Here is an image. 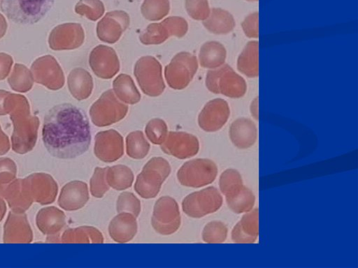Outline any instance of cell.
I'll return each instance as SVG.
<instances>
[{
  "instance_id": "15",
  "label": "cell",
  "mask_w": 358,
  "mask_h": 268,
  "mask_svg": "<svg viewBox=\"0 0 358 268\" xmlns=\"http://www.w3.org/2000/svg\"><path fill=\"white\" fill-rule=\"evenodd\" d=\"M231 116V109L223 98H215L203 107L198 117L199 128L207 133L220 131Z\"/></svg>"
},
{
  "instance_id": "22",
  "label": "cell",
  "mask_w": 358,
  "mask_h": 268,
  "mask_svg": "<svg viewBox=\"0 0 358 268\" xmlns=\"http://www.w3.org/2000/svg\"><path fill=\"white\" fill-rule=\"evenodd\" d=\"M90 200L87 183L73 181L67 183L62 189L59 204L66 211H76L83 208Z\"/></svg>"
},
{
  "instance_id": "32",
  "label": "cell",
  "mask_w": 358,
  "mask_h": 268,
  "mask_svg": "<svg viewBox=\"0 0 358 268\" xmlns=\"http://www.w3.org/2000/svg\"><path fill=\"white\" fill-rule=\"evenodd\" d=\"M225 198L228 207L236 214L248 213L255 204L253 192L245 186L235 193L225 196Z\"/></svg>"
},
{
  "instance_id": "23",
  "label": "cell",
  "mask_w": 358,
  "mask_h": 268,
  "mask_svg": "<svg viewBox=\"0 0 358 268\" xmlns=\"http://www.w3.org/2000/svg\"><path fill=\"white\" fill-rule=\"evenodd\" d=\"M36 222L40 232L50 238L58 237L64 229L66 218L64 211L59 208L48 207L38 211Z\"/></svg>"
},
{
  "instance_id": "39",
  "label": "cell",
  "mask_w": 358,
  "mask_h": 268,
  "mask_svg": "<svg viewBox=\"0 0 358 268\" xmlns=\"http://www.w3.org/2000/svg\"><path fill=\"white\" fill-rule=\"evenodd\" d=\"M228 230L227 225L221 221H212L208 223L203 232V239L206 244H222L227 237Z\"/></svg>"
},
{
  "instance_id": "21",
  "label": "cell",
  "mask_w": 358,
  "mask_h": 268,
  "mask_svg": "<svg viewBox=\"0 0 358 268\" xmlns=\"http://www.w3.org/2000/svg\"><path fill=\"white\" fill-rule=\"evenodd\" d=\"M34 234L24 213L11 211L4 225L5 244H31Z\"/></svg>"
},
{
  "instance_id": "3",
  "label": "cell",
  "mask_w": 358,
  "mask_h": 268,
  "mask_svg": "<svg viewBox=\"0 0 358 268\" xmlns=\"http://www.w3.org/2000/svg\"><path fill=\"white\" fill-rule=\"evenodd\" d=\"M55 0H0L6 17L14 23L34 24L44 18Z\"/></svg>"
},
{
  "instance_id": "8",
  "label": "cell",
  "mask_w": 358,
  "mask_h": 268,
  "mask_svg": "<svg viewBox=\"0 0 358 268\" xmlns=\"http://www.w3.org/2000/svg\"><path fill=\"white\" fill-rule=\"evenodd\" d=\"M199 64L196 56L188 52H181L165 67V79L168 86L174 90H183L194 79Z\"/></svg>"
},
{
  "instance_id": "28",
  "label": "cell",
  "mask_w": 358,
  "mask_h": 268,
  "mask_svg": "<svg viewBox=\"0 0 358 268\" xmlns=\"http://www.w3.org/2000/svg\"><path fill=\"white\" fill-rule=\"evenodd\" d=\"M259 41L251 40L239 55L237 68L239 72L250 78L259 75Z\"/></svg>"
},
{
  "instance_id": "50",
  "label": "cell",
  "mask_w": 358,
  "mask_h": 268,
  "mask_svg": "<svg viewBox=\"0 0 358 268\" xmlns=\"http://www.w3.org/2000/svg\"><path fill=\"white\" fill-rule=\"evenodd\" d=\"M10 172L17 174V166L10 158H0V173Z\"/></svg>"
},
{
  "instance_id": "34",
  "label": "cell",
  "mask_w": 358,
  "mask_h": 268,
  "mask_svg": "<svg viewBox=\"0 0 358 268\" xmlns=\"http://www.w3.org/2000/svg\"><path fill=\"white\" fill-rule=\"evenodd\" d=\"M106 179L110 187L117 191L130 188L134 181V174L130 168L124 165L108 167Z\"/></svg>"
},
{
  "instance_id": "2",
  "label": "cell",
  "mask_w": 358,
  "mask_h": 268,
  "mask_svg": "<svg viewBox=\"0 0 358 268\" xmlns=\"http://www.w3.org/2000/svg\"><path fill=\"white\" fill-rule=\"evenodd\" d=\"M4 109L13 125V151L20 154L31 151L37 142L40 121L31 114L27 98L23 95L9 92L6 97Z\"/></svg>"
},
{
  "instance_id": "36",
  "label": "cell",
  "mask_w": 358,
  "mask_h": 268,
  "mask_svg": "<svg viewBox=\"0 0 358 268\" xmlns=\"http://www.w3.org/2000/svg\"><path fill=\"white\" fill-rule=\"evenodd\" d=\"M170 36L171 35L169 28L163 20L160 23L149 24L141 34L139 40L144 45H159L164 43Z\"/></svg>"
},
{
  "instance_id": "24",
  "label": "cell",
  "mask_w": 358,
  "mask_h": 268,
  "mask_svg": "<svg viewBox=\"0 0 358 268\" xmlns=\"http://www.w3.org/2000/svg\"><path fill=\"white\" fill-rule=\"evenodd\" d=\"M138 231L136 218L131 214L120 213L109 224L110 237L118 244H126L132 241Z\"/></svg>"
},
{
  "instance_id": "46",
  "label": "cell",
  "mask_w": 358,
  "mask_h": 268,
  "mask_svg": "<svg viewBox=\"0 0 358 268\" xmlns=\"http://www.w3.org/2000/svg\"><path fill=\"white\" fill-rule=\"evenodd\" d=\"M164 21L167 25L171 36L181 38L189 31V24L184 18L180 17H170L165 19Z\"/></svg>"
},
{
  "instance_id": "51",
  "label": "cell",
  "mask_w": 358,
  "mask_h": 268,
  "mask_svg": "<svg viewBox=\"0 0 358 268\" xmlns=\"http://www.w3.org/2000/svg\"><path fill=\"white\" fill-rule=\"evenodd\" d=\"M10 149V143L8 135L3 131L0 126V156L6 154Z\"/></svg>"
},
{
  "instance_id": "43",
  "label": "cell",
  "mask_w": 358,
  "mask_h": 268,
  "mask_svg": "<svg viewBox=\"0 0 358 268\" xmlns=\"http://www.w3.org/2000/svg\"><path fill=\"white\" fill-rule=\"evenodd\" d=\"M117 209L120 214H131L137 218L140 215L141 210V202L134 193L124 192L119 196L117 202Z\"/></svg>"
},
{
  "instance_id": "7",
  "label": "cell",
  "mask_w": 358,
  "mask_h": 268,
  "mask_svg": "<svg viewBox=\"0 0 358 268\" xmlns=\"http://www.w3.org/2000/svg\"><path fill=\"white\" fill-rule=\"evenodd\" d=\"M128 106L121 102L112 89L104 92L92 105L90 111L92 123L98 128H105L125 118Z\"/></svg>"
},
{
  "instance_id": "25",
  "label": "cell",
  "mask_w": 358,
  "mask_h": 268,
  "mask_svg": "<svg viewBox=\"0 0 358 268\" xmlns=\"http://www.w3.org/2000/svg\"><path fill=\"white\" fill-rule=\"evenodd\" d=\"M229 133H230L232 143L241 149L252 147L257 139L256 124L253 121L247 118H239L234 121Z\"/></svg>"
},
{
  "instance_id": "31",
  "label": "cell",
  "mask_w": 358,
  "mask_h": 268,
  "mask_svg": "<svg viewBox=\"0 0 358 268\" xmlns=\"http://www.w3.org/2000/svg\"><path fill=\"white\" fill-rule=\"evenodd\" d=\"M63 244H93L104 243L103 234L92 227H80L66 230L61 238Z\"/></svg>"
},
{
  "instance_id": "12",
  "label": "cell",
  "mask_w": 358,
  "mask_h": 268,
  "mask_svg": "<svg viewBox=\"0 0 358 268\" xmlns=\"http://www.w3.org/2000/svg\"><path fill=\"white\" fill-rule=\"evenodd\" d=\"M34 81L51 91H59L64 87V70L52 55L37 59L31 68Z\"/></svg>"
},
{
  "instance_id": "16",
  "label": "cell",
  "mask_w": 358,
  "mask_h": 268,
  "mask_svg": "<svg viewBox=\"0 0 358 268\" xmlns=\"http://www.w3.org/2000/svg\"><path fill=\"white\" fill-rule=\"evenodd\" d=\"M90 66L99 78L110 80L120 70V62L115 50L106 45L96 47L90 55Z\"/></svg>"
},
{
  "instance_id": "53",
  "label": "cell",
  "mask_w": 358,
  "mask_h": 268,
  "mask_svg": "<svg viewBox=\"0 0 358 268\" xmlns=\"http://www.w3.org/2000/svg\"><path fill=\"white\" fill-rule=\"evenodd\" d=\"M8 23L6 17L0 13V39L3 38L7 33Z\"/></svg>"
},
{
  "instance_id": "17",
  "label": "cell",
  "mask_w": 358,
  "mask_h": 268,
  "mask_svg": "<svg viewBox=\"0 0 358 268\" xmlns=\"http://www.w3.org/2000/svg\"><path fill=\"white\" fill-rule=\"evenodd\" d=\"M24 179L34 202L48 205L55 202L58 195L59 186L51 175L36 173Z\"/></svg>"
},
{
  "instance_id": "4",
  "label": "cell",
  "mask_w": 358,
  "mask_h": 268,
  "mask_svg": "<svg viewBox=\"0 0 358 268\" xmlns=\"http://www.w3.org/2000/svg\"><path fill=\"white\" fill-rule=\"evenodd\" d=\"M206 84L209 91L232 98H241L248 91L245 80L228 64L209 70L206 75Z\"/></svg>"
},
{
  "instance_id": "42",
  "label": "cell",
  "mask_w": 358,
  "mask_h": 268,
  "mask_svg": "<svg viewBox=\"0 0 358 268\" xmlns=\"http://www.w3.org/2000/svg\"><path fill=\"white\" fill-rule=\"evenodd\" d=\"M108 168V167L104 168L96 167L95 168L93 177L90 181L91 193L95 198H103L110 189L106 179Z\"/></svg>"
},
{
  "instance_id": "45",
  "label": "cell",
  "mask_w": 358,
  "mask_h": 268,
  "mask_svg": "<svg viewBox=\"0 0 358 268\" xmlns=\"http://www.w3.org/2000/svg\"><path fill=\"white\" fill-rule=\"evenodd\" d=\"M239 222L243 232L250 236L259 237V209H252L246 213Z\"/></svg>"
},
{
  "instance_id": "9",
  "label": "cell",
  "mask_w": 358,
  "mask_h": 268,
  "mask_svg": "<svg viewBox=\"0 0 358 268\" xmlns=\"http://www.w3.org/2000/svg\"><path fill=\"white\" fill-rule=\"evenodd\" d=\"M218 168L209 159H196L186 162L178 172L180 184L199 188L211 184L217 179Z\"/></svg>"
},
{
  "instance_id": "5",
  "label": "cell",
  "mask_w": 358,
  "mask_h": 268,
  "mask_svg": "<svg viewBox=\"0 0 358 268\" xmlns=\"http://www.w3.org/2000/svg\"><path fill=\"white\" fill-rule=\"evenodd\" d=\"M171 166L162 158L151 159L138 174L135 184L136 192L143 199L155 198L159 193L163 183L171 174Z\"/></svg>"
},
{
  "instance_id": "1",
  "label": "cell",
  "mask_w": 358,
  "mask_h": 268,
  "mask_svg": "<svg viewBox=\"0 0 358 268\" xmlns=\"http://www.w3.org/2000/svg\"><path fill=\"white\" fill-rule=\"evenodd\" d=\"M43 142L52 156L69 160L87 152L92 142L90 124L87 114L71 104L52 107L45 117Z\"/></svg>"
},
{
  "instance_id": "29",
  "label": "cell",
  "mask_w": 358,
  "mask_h": 268,
  "mask_svg": "<svg viewBox=\"0 0 358 268\" xmlns=\"http://www.w3.org/2000/svg\"><path fill=\"white\" fill-rule=\"evenodd\" d=\"M226 58V49L218 41L206 42L199 54L200 66L205 68H217L224 64Z\"/></svg>"
},
{
  "instance_id": "26",
  "label": "cell",
  "mask_w": 358,
  "mask_h": 268,
  "mask_svg": "<svg viewBox=\"0 0 358 268\" xmlns=\"http://www.w3.org/2000/svg\"><path fill=\"white\" fill-rule=\"evenodd\" d=\"M69 92L78 101L87 100L94 89V80L87 70L78 67L71 70L67 78Z\"/></svg>"
},
{
  "instance_id": "27",
  "label": "cell",
  "mask_w": 358,
  "mask_h": 268,
  "mask_svg": "<svg viewBox=\"0 0 358 268\" xmlns=\"http://www.w3.org/2000/svg\"><path fill=\"white\" fill-rule=\"evenodd\" d=\"M203 26L211 34L227 35L231 33L236 27L232 14L220 8L210 9V16L203 21Z\"/></svg>"
},
{
  "instance_id": "11",
  "label": "cell",
  "mask_w": 358,
  "mask_h": 268,
  "mask_svg": "<svg viewBox=\"0 0 358 268\" xmlns=\"http://www.w3.org/2000/svg\"><path fill=\"white\" fill-rule=\"evenodd\" d=\"M151 223L155 231L162 235L176 233L181 225L177 202L169 196L162 197L155 204Z\"/></svg>"
},
{
  "instance_id": "54",
  "label": "cell",
  "mask_w": 358,
  "mask_h": 268,
  "mask_svg": "<svg viewBox=\"0 0 358 268\" xmlns=\"http://www.w3.org/2000/svg\"><path fill=\"white\" fill-rule=\"evenodd\" d=\"M9 91L0 90V116H6L4 109V102Z\"/></svg>"
},
{
  "instance_id": "33",
  "label": "cell",
  "mask_w": 358,
  "mask_h": 268,
  "mask_svg": "<svg viewBox=\"0 0 358 268\" xmlns=\"http://www.w3.org/2000/svg\"><path fill=\"white\" fill-rule=\"evenodd\" d=\"M34 82L31 70L21 64L14 65L8 78L10 89L19 93L30 91L33 89Z\"/></svg>"
},
{
  "instance_id": "41",
  "label": "cell",
  "mask_w": 358,
  "mask_h": 268,
  "mask_svg": "<svg viewBox=\"0 0 358 268\" xmlns=\"http://www.w3.org/2000/svg\"><path fill=\"white\" fill-rule=\"evenodd\" d=\"M145 133L153 144L162 145L168 135L166 123L161 119H153L148 123Z\"/></svg>"
},
{
  "instance_id": "48",
  "label": "cell",
  "mask_w": 358,
  "mask_h": 268,
  "mask_svg": "<svg viewBox=\"0 0 358 268\" xmlns=\"http://www.w3.org/2000/svg\"><path fill=\"white\" fill-rule=\"evenodd\" d=\"M232 241L235 244H255L259 237H252L243 231L240 222H238L234 227L231 233Z\"/></svg>"
},
{
  "instance_id": "18",
  "label": "cell",
  "mask_w": 358,
  "mask_h": 268,
  "mask_svg": "<svg viewBox=\"0 0 358 268\" xmlns=\"http://www.w3.org/2000/svg\"><path fill=\"white\" fill-rule=\"evenodd\" d=\"M162 149L178 159H188L197 154L199 142L194 135L185 132H169L162 144Z\"/></svg>"
},
{
  "instance_id": "38",
  "label": "cell",
  "mask_w": 358,
  "mask_h": 268,
  "mask_svg": "<svg viewBox=\"0 0 358 268\" xmlns=\"http://www.w3.org/2000/svg\"><path fill=\"white\" fill-rule=\"evenodd\" d=\"M75 11L79 15L96 22L104 15L106 8L101 0H80Z\"/></svg>"
},
{
  "instance_id": "44",
  "label": "cell",
  "mask_w": 358,
  "mask_h": 268,
  "mask_svg": "<svg viewBox=\"0 0 358 268\" xmlns=\"http://www.w3.org/2000/svg\"><path fill=\"white\" fill-rule=\"evenodd\" d=\"M185 7L189 16L196 21H204L210 16L208 0H185Z\"/></svg>"
},
{
  "instance_id": "13",
  "label": "cell",
  "mask_w": 358,
  "mask_h": 268,
  "mask_svg": "<svg viewBox=\"0 0 358 268\" xmlns=\"http://www.w3.org/2000/svg\"><path fill=\"white\" fill-rule=\"evenodd\" d=\"M85 32L79 23H65L58 25L51 31L48 43L54 51L74 50L84 43Z\"/></svg>"
},
{
  "instance_id": "19",
  "label": "cell",
  "mask_w": 358,
  "mask_h": 268,
  "mask_svg": "<svg viewBox=\"0 0 358 268\" xmlns=\"http://www.w3.org/2000/svg\"><path fill=\"white\" fill-rule=\"evenodd\" d=\"M94 154L104 163H113L124 154V139L117 131L99 132L95 136Z\"/></svg>"
},
{
  "instance_id": "30",
  "label": "cell",
  "mask_w": 358,
  "mask_h": 268,
  "mask_svg": "<svg viewBox=\"0 0 358 268\" xmlns=\"http://www.w3.org/2000/svg\"><path fill=\"white\" fill-rule=\"evenodd\" d=\"M113 91L119 100L127 105H136L141 96L131 76L120 75L113 82Z\"/></svg>"
},
{
  "instance_id": "20",
  "label": "cell",
  "mask_w": 358,
  "mask_h": 268,
  "mask_svg": "<svg viewBox=\"0 0 358 268\" xmlns=\"http://www.w3.org/2000/svg\"><path fill=\"white\" fill-rule=\"evenodd\" d=\"M0 197H3L15 213H25L34 203L24 179L0 181Z\"/></svg>"
},
{
  "instance_id": "14",
  "label": "cell",
  "mask_w": 358,
  "mask_h": 268,
  "mask_svg": "<svg viewBox=\"0 0 358 268\" xmlns=\"http://www.w3.org/2000/svg\"><path fill=\"white\" fill-rule=\"evenodd\" d=\"M130 24V16L125 11H110L96 25L97 37L105 43L115 44L127 30Z\"/></svg>"
},
{
  "instance_id": "10",
  "label": "cell",
  "mask_w": 358,
  "mask_h": 268,
  "mask_svg": "<svg viewBox=\"0 0 358 268\" xmlns=\"http://www.w3.org/2000/svg\"><path fill=\"white\" fill-rule=\"evenodd\" d=\"M223 204L222 195L214 187L189 194L184 199L182 207L184 214L194 218H201L216 213Z\"/></svg>"
},
{
  "instance_id": "55",
  "label": "cell",
  "mask_w": 358,
  "mask_h": 268,
  "mask_svg": "<svg viewBox=\"0 0 358 268\" xmlns=\"http://www.w3.org/2000/svg\"><path fill=\"white\" fill-rule=\"evenodd\" d=\"M7 207L5 201L0 197V222H1L6 214Z\"/></svg>"
},
{
  "instance_id": "6",
  "label": "cell",
  "mask_w": 358,
  "mask_h": 268,
  "mask_svg": "<svg viewBox=\"0 0 358 268\" xmlns=\"http://www.w3.org/2000/svg\"><path fill=\"white\" fill-rule=\"evenodd\" d=\"M162 66L152 56H144L135 64L134 75L143 93L150 96H161L166 89Z\"/></svg>"
},
{
  "instance_id": "49",
  "label": "cell",
  "mask_w": 358,
  "mask_h": 268,
  "mask_svg": "<svg viewBox=\"0 0 358 268\" xmlns=\"http://www.w3.org/2000/svg\"><path fill=\"white\" fill-rule=\"evenodd\" d=\"M13 60L7 53L0 52V80H4L11 72Z\"/></svg>"
},
{
  "instance_id": "56",
  "label": "cell",
  "mask_w": 358,
  "mask_h": 268,
  "mask_svg": "<svg viewBox=\"0 0 358 268\" xmlns=\"http://www.w3.org/2000/svg\"><path fill=\"white\" fill-rule=\"evenodd\" d=\"M246 1H249V2H257V1H259V0H246Z\"/></svg>"
},
{
  "instance_id": "52",
  "label": "cell",
  "mask_w": 358,
  "mask_h": 268,
  "mask_svg": "<svg viewBox=\"0 0 358 268\" xmlns=\"http://www.w3.org/2000/svg\"><path fill=\"white\" fill-rule=\"evenodd\" d=\"M252 117L256 120H259V97H256L252 100L250 106Z\"/></svg>"
},
{
  "instance_id": "37",
  "label": "cell",
  "mask_w": 358,
  "mask_h": 268,
  "mask_svg": "<svg viewBox=\"0 0 358 268\" xmlns=\"http://www.w3.org/2000/svg\"><path fill=\"white\" fill-rule=\"evenodd\" d=\"M169 11V0H144L141 7L143 17L150 22L162 20Z\"/></svg>"
},
{
  "instance_id": "40",
  "label": "cell",
  "mask_w": 358,
  "mask_h": 268,
  "mask_svg": "<svg viewBox=\"0 0 358 268\" xmlns=\"http://www.w3.org/2000/svg\"><path fill=\"white\" fill-rule=\"evenodd\" d=\"M243 186L241 175L235 169H227L220 177V188L225 196L235 193Z\"/></svg>"
},
{
  "instance_id": "47",
  "label": "cell",
  "mask_w": 358,
  "mask_h": 268,
  "mask_svg": "<svg viewBox=\"0 0 358 268\" xmlns=\"http://www.w3.org/2000/svg\"><path fill=\"white\" fill-rule=\"evenodd\" d=\"M259 12H254L243 21L241 27L243 33L250 38H257L259 37Z\"/></svg>"
},
{
  "instance_id": "35",
  "label": "cell",
  "mask_w": 358,
  "mask_h": 268,
  "mask_svg": "<svg viewBox=\"0 0 358 268\" xmlns=\"http://www.w3.org/2000/svg\"><path fill=\"white\" fill-rule=\"evenodd\" d=\"M150 145L141 131H135L126 137V150L129 157L135 160L144 159L148 154Z\"/></svg>"
}]
</instances>
